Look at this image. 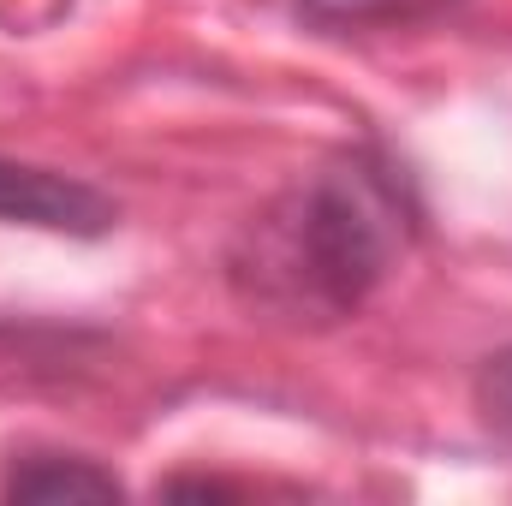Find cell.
<instances>
[{
	"mask_svg": "<svg viewBox=\"0 0 512 506\" xmlns=\"http://www.w3.org/2000/svg\"><path fill=\"white\" fill-rule=\"evenodd\" d=\"M411 239V203L393 167L352 149L298 179L274 209H262L239 251L233 286L292 322H340L376 286Z\"/></svg>",
	"mask_w": 512,
	"mask_h": 506,
	"instance_id": "obj_1",
	"label": "cell"
},
{
	"mask_svg": "<svg viewBox=\"0 0 512 506\" xmlns=\"http://www.w3.org/2000/svg\"><path fill=\"white\" fill-rule=\"evenodd\" d=\"M0 221L96 239V233L114 227V203L102 191H90L84 179L48 173V167H24V161H0Z\"/></svg>",
	"mask_w": 512,
	"mask_h": 506,
	"instance_id": "obj_2",
	"label": "cell"
},
{
	"mask_svg": "<svg viewBox=\"0 0 512 506\" xmlns=\"http://www.w3.org/2000/svg\"><path fill=\"white\" fill-rule=\"evenodd\" d=\"M6 495L12 501H108L120 495V483L108 471H96L90 459H24L12 477H6Z\"/></svg>",
	"mask_w": 512,
	"mask_h": 506,
	"instance_id": "obj_3",
	"label": "cell"
},
{
	"mask_svg": "<svg viewBox=\"0 0 512 506\" xmlns=\"http://www.w3.org/2000/svg\"><path fill=\"white\" fill-rule=\"evenodd\" d=\"M316 24H376V18H411L435 0H298Z\"/></svg>",
	"mask_w": 512,
	"mask_h": 506,
	"instance_id": "obj_4",
	"label": "cell"
},
{
	"mask_svg": "<svg viewBox=\"0 0 512 506\" xmlns=\"http://www.w3.org/2000/svg\"><path fill=\"white\" fill-rule=\"evenodd\" d=\"M477 399H483V417L495 429H512V352L489 358V370L477 381Z\"/></svg>",
	"mask_w": 512,
	"mask_h": 506,
	"instance_id": "obj_5",
	"label": "cell"
}]
</instances>
